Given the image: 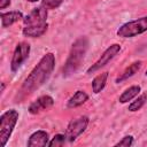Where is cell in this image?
Returning a JSON list of instances; mask_svg holds the SVG:
<instances>
[{"label": "cell", "mask_w": 147, "mask_h": 147, "mask_svg": "<svg viewBox=\"0 0 147 147\" xmlns=\"http://www.w3.org/2000/svg\"><path fill=\"white\" fill-rule=\"evenodd\" d=\"M146 101H147V94L146 93H142V94L138 95L137 98H134V100L129 105L127 110L129 111H138V110H140L144 107V105L146 103Z\"/></svg>", "instance_id": "cell-17"}, {"label": "cell", "mask_w": 147, "mask_h": 147, "mask_svg": "<svg viewBox=\"0 0 147 147\" xmlns=\"http://www.w3.org/2000/svg\"><path fill=\"white\" fill-rule=\"evenodd\" d=\"M107 79H108V72L107 71L101 72L96 77H94L93 80H92V91H93V93H95V94L100 93L105 88V86L107 84Z\"/></svg>", "instance_id": "cell-16"}, {"label": "cell", "mask_w": 147, "mask_h": 147, "mask_svg": "<svg viewBox=\"0 0 147 147\" xmlns=\"http://www.w3.org/2000/svg\"><path fill=\"white\" fill-rule=\"evenodd\" d=\"M87 100H88V94L85 91L78 90L70 96V99L67 102V107L68 108H77V107L84 105Z\"/></svg>", "instance_id": "cell-13"}, {"label": "cell", "mask_w": 147, "mask_h": 147, "mask_svg": "<svg viewBox=\"0 0 147 147\" xmlns=\"http://www.w3.org/2000/svg\"><path fill=\"white\" fill-rule=\"evenodd\" d=\"M20 114L15 109H9L0 116V141L6 146L18 121Z\"/></svg>", "instance_id": "cell-3"}, {"label": "cell", "mask_w": 147, "mask_h": 147, "mask_svg": "<svg viewBox=\"0 0 147 147\" xmlns=\"http://www.w3.org/2000/svg\"><path fill=\"white\" fill-rule=\"evenodd\" d=\"M90 123V118L85 115L79 116L72 121L69 122L67 130H65V136H67V140L69 142H74L87 127Z\"/></svg>", "instance_id": "cell-5"}, {"label": "cell", "mask_w": 147, "mask_h": 147, "mask_svg": "<svg viewBox=\"0 0 147 147\" xmlns=\"http://www.w3.org/2000/svg\"><path fill=\"white\" fill-rule=\"evenodd\" d=\"M30 49H31L30 44L26 41H21L15 46L10 61V70L13 72H16L21 68V65L25 62V60L29 57Z\"/></svg>", "instance_id": "cell-6"}, {"label": "cell", "mask_w": 147, "mask_h": 147, "mask_svg": "<svg viewBox=\"0 0 147 147\" xmlns=\"http://www.w3.org/2000/svg\"><path fill=\"white\" fill-rule=\"evenodd\" d=\"M54 105V99L51 95H41L37 100H34L28 108L29 113L32 115H37L41 111L48 110Z\"/></svg>", "instance_id": "cell-9"}, {"label": "cell", "mask_w": 147, "mask_h": 147, "mask_svg": "<svg viewBox=\"0 0 147 147\" xmlns=\"http://www.w3.org/2000/svg\"><path fill=\"white\" fill-rule=\"evenodd\" d=\"M67 140V136L65 134H62V133H57L55 134L52 140L48 142V146L49 147H60V146H63L64 142Z\"/></svg>", "instance_id": "cell-18"}, {"label": "cell", "mask_w": 147, "mask_h": 147, "mask_svg": "<svg viewBox=\"0 0 147 147\" xmlns=\"http://www.w3.org/2000/svg\"><path fill=\"white\" fill-rule=\"evenodd\" d=\"M5 83H1V92H3V90H5Z\"/></svg>", "instance_id": "cell-22"}, {"label": "cell", "mask_w": 147, "mask_h": 147, "mask_svg": "<svg viewBox=\"0 0 147 147\" xmlns=\"http://www.w3.org/2000/svg\"><path fill=\"white\" fill-rule=\"evenodd\" d=\"M47 8H45L42 5L33 8L22 21L24 25L33 26V25H42L47 23Z\"/></svg>", "instance_id": "cell-8"}, {"label": "cell", "mask_w": 147, "mask_h": 147, "mask_svg": "<svg viewBox=\"0 0 147 147\" xmlns=\"http://www.w3.org/2000/svg\"><path fill=\"white\" fill-rule=\"evenodd\" d=\"M55 67V55L53 53H46L37 63V65L31 70L28 77L24 79L20 93L23 95H29L42 86L51 77Z\"/></svg>", "instance_id": "cell-1"}, {"label": "cell", "mask_w": 147, "mask_h": 147, "mask_svg": "<svg viewBox=\"0 0 147 147\" xmlns=\"http://www.w3.org/2000/svg\"><path fill=\"white\" fill-rule=\"evenodd\" d=\"M48 142H49L48 133L44 130H38L29 137L26 146L28 147H45V146H48Z\"/></svg>", "instance_id": "cell-10"}, {"label": "cell", "mask_w": 147, "mask_h": 147, "mask_svg": "<svg viewBox=\"0 0 147 147\" xmlns=\"http://www.w3.org/2000/svg\"><path fill=\"white\" fill-rule=\"evenodd\" d=\"M26 1H29V2H37L38 0H26Z\"/></svg>", "instance_id": "cell-23"}, {"label": "cell", "mask_w": 147, "mask_h": 147, "mask_svg": "<svg viewBox=\"0 0 147 147\" xmlns=\"http://www.w3.org/2000/svg\"><path fill=\"white\" fill-rule=\"evenodd\" d=\"M121 51V45L119 44H113L110 45L108 48H106V51L101 54V56L87 69V74H94L95 71L100 70L101 68H103L105 65H107Z\"/></svg>", "instance_id": "cell-7"}, {"label": "cell", "mask_w": 147, "mask_h": 147, "mask_svg": "<svg viewBox=\"0 0 147 147\" xmlns=\"http://www.w3.org/2000/svg\"><path fill=\"white\" fill-rule=\"evenodd\" d=\"M147 31V16H142L140 18L129 21L122 24L117 29V36L121 38H132L139 36Z\"/></svg>", "instance_id": "cell-4"}, {"label": "cell", "mask_w": 147, "mask_h": 147, "mask_svg": "<svg viewBox=\"0 0 147 147\" xmlns=\"http://www.w3.org/2000/svg\"><path fill=\"white\" fill-rule=\"evenodd\" d=\"M48 29V23L42 24V25H33V26H28L24 25L22 33L24 37H29V38H39L41 37Z\"/></svg>", "instance_id": "cell-12"}, {"label": "cell", "mask_w": 147, "mask_h": 147, "mask_svg": "<svg viewBox=\"0 0 147 147\" xmlns=\"http://www.w3.org/2000/svg\"><path fill=\"white\" fill-rule=\"evenodd\" d=\"M145 75H146V76H147V70H146V72H145Z\"/></svg>", "instance_id": "cell-24"}, {"label": "cell", "mask_w": 147, "mask_h": 147, "mask_svg": "<svg viewBox=\"0 0 147 147\" xmlns=\"http://www.w3.org/2000/svg\"><path fill=\"white\" fill-rule=\"evenodd\" d=\"M141 64H142L141 61H134L133 63H131V64L116 78V83H121V82L126 80V79H129L130 77L134 76V75L139 71V69L141 68Z\"/></svg>", "instance_id": "cell-14"}, {"label": "cell", "mask_w": 147, "mask_h": 147, "mask_svg": "<svg viewBox=\"0 0 147 147\" xmlns=\"http://www.w3.org/2000/svg\"><path fill=\"white\" fill-rule=\"evenodd\" d=\"M0 17H1V26L2 28H8V26L13 25L14 23L18 22L20 20L24 18L23 14L21 11H17V10L8 11V13H1Z\"/></svg>", "instance_id": "cell-11"}, {"label": "cell", "mask_w": 147, "mask_h": 147, "mask_svg": "<svg viewBox=\"0 0 147 147\" xmlns=\"http://www.w3.org/2000/svg\"><path fill=\"white\" fill-rule=\"evenodd\" d=\"M133 141H134L133 136L129 134V136L123 137V138H122L118 142H116L114 146H115V147H130V146L133 145Z\"/></svg>", "instance_id": "cell-19"}, {"label": "cell", "mask_w": 147, "mask_h": 147, "mask_svg": "<svg viewBox=\"0 0 147 147\" xmlns=\"http://www.w3.org/2000/svg\"><path fill=\"white\" fill-rule=\"evenodd\" d=\"M63 0H41V5L47 9H56L62 5Z\"/></svg>", "instance_id": "cell-20"}, {"label": "cell", "mask_w": 147, "mask_h": 147, "mask_svg": "<svg viewBox=\"0 0 147 147\" xmlns=\"http://www.w3.org/2000/svg\"><path fill=\"white\" fill-rule=\"evenodd\" d=\"M140 91H141V87L139 85H132V86H130L129 88H126L119 95V98H118L119 103H127L129 101L133 100L134 98H137L139 95Z\"/></svg>", "instance_id": "cell-15"}, {"label": "cell", "mask_w": 147, "mask_h": 147, "mask_svg": "<svg viewBox=\"0 0 147 147\" xmlns=\"http://www.w3.org/2000/svg\"><path fill=\"white\" fill-rule=\"evenodd\" d=\"M11 1L10 0H0V9H5L8 6H10Z\"/></svg>", "instance_id": "cell-21"}, {"label": "cell", "mask_w": 147, "mask_h": 147, "mask_svg": "<svg viewBox=\"0 0 147 147\" xmlns=\"http://www.w3.org/2000/svg\"><path fill=\"white\" fill-rule=\"evenodd\" d=\"M87 48H88L87 37L83 36V37L77 38L74 41L70 53L68 55V59L63 67V76L64 77H68V76L75 74L79 69V67L85 57V54L87 52Z\"/></svg>", "instance_id": "cell-2"}]
</instances>
